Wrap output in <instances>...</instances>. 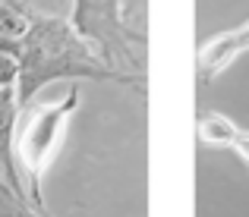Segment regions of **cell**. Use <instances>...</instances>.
<instances>
[{
    "label": "cell",
    "mask_w": 249,
    "mask_h": 217,
    "mask_svg": "<svg viewBox=\"0 0 249 217\" xmlns=\"http://www.w3.org/2000/svg\"><path fill=\"white\" fill-rule=\"evenodd\" d=\"M231 148L237 151L240 157H243V164L249 167V133H246V129H240V126H237V133H233V142H231Z\"/></svg>",
    "instance_id": "cell-4"
},
{
    "label": "cell",
    "mask_w": 249,
    "mask_h": 217,
    "mask_svg": "<svg viewBox=\"0 0 249 217\" xmlns=\"http://www.w3.org/2000/svg\"><path fill=\"white\" fill-rule=\"evenodd\" d=\"M76 107V95L60 98L57 104H41L35 107L22 123V133L16 135V151L19 161L25 164L32 176V192H38L41 183V170L48 167V161L54 157V151L60 148V135H63V123Z\"/></svg>",
    "instance_id": "cell-1"
},
{
    "label": "cell",
    "mask_w": 249,
    "mask_h": 217,
    "mask_svg": "<svg viewBox=\"0 0 249 217\" xmlns=\"http://www.w3.org/2000/svg\"><path fill=\"white\" fill-rule=\"evenodd\" d=\"M196 129H199L202 145H208V148H231L233 133H237V126H233L227 117L212 114V110L199 114V123H196Z\"/></svg>",
    "instance_id": "cell-3"
},
{
    "label": "cell",
    "mask_w": 249,
    "mask_h": 217,
    "mask_svg": "<svg viewBox=\"0 0 249 217\" xmlns=\"http://www.w3.org/2000/svg\"><path fill=\"white\" fill-rule=\"evenodd\" d=\"M243 50H249V22L243 29L224 32V35L208 38L205 44L199 48V57H196V67H199V79H214L221 76L233 60H237Z\"/></svg>",
    "instance_id": "cell-2"
}]
</instances>
